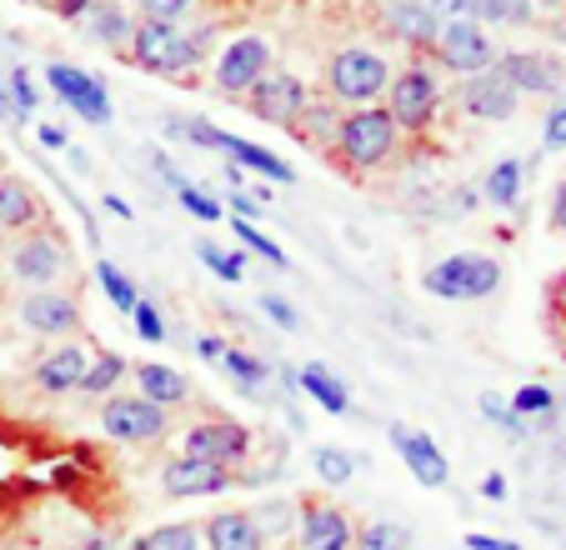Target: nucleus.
<instances>
[{
	"label": "nucleus",
	"instance_id": "f257e3e1",
	"mask_svg": "<svg viewBox=\"0 0 566 550\" xmlns=\"http://www.w3.org/2000/svg\"><path fill=\"white\" fill-rule=\"evenodd\" d=\"M396 120L386 116V106H356L352 116H342L336 126V150L352 170H376L396 156Z\"/></svg>",
	"mask_w": 566,
	"mask_h": 550
},
{
	"label": "nucleus",
	"instance_id": "f03ea898",
	"mask_svg": "<svg viewBox=\"0 0 566 550\" xmlns=\"http://www.w3.org/2000/svg\"><path fill=\"white\" fill-rule=\"evenodd\" d=\"M437 110H441V85L427 61H411L401 75H391V85H386V116L396 120V130L421 136V130L437 126Z\"/></svg>",
	"mask_w": 566,
	"mask_h": 550
},
{
	"label": "nucleus",
	"instance_id": "7ed1b4c3",
	"mask_svg": "<svg viewBox=\"0 0 566 550\" xmlns=\"http://www.w3.org/2000/svg\"><path fill=\"white\" fill-rule=\"evenodd\" d=\"M130 55H136V65L150 75H181L206 61V55L196 51L191 31H181V21H136V31H130Z\"/></svg>",
	"mask_w": 566,
	"mask_h": 550
},
{
	"label": "nucleus",
	"instance_id": "20e7f679",
	"mask_svg": "<svg viewBox=\"0 0 566 550\" xmlns=\"http://www.w3.org/2000/svg\"><path fill=\"white\" fill-rule=\"evenodd\" d=\"M386 85H391V65L376 51H366V45H346L326 65V91L336 101H346V106H376L386 96Z\"/></svg>",
	"mask_w": 566,
	"mask_h": 550
},
{
	"label": "nucleus",
	"instance_id": "39448f33",
	"mask_svg": "<svg viewBox=\"0 0 566 550\" xmlns=\"http://www.w3.org/2000/svg\"><path fill=\"white\" fill-rule=\"evenodd\" d=\"M427 296L437 300H486L496 286H502V265L492 255H476V251H461L437 261L427 275H421Z\"/></svg>",
	"mask_w": 566,
	"mask_h": 550
},
{
	"label": "nucleus",
	"instance_id": "423d86ee",
	"mask_svg": "<svg viewBox=\"0 0 566 550\" xmlns=\"http://www.w3.org/2000/svg\"><path fill=\"white\" fill-rule=\"evenodd\" d=\"M166 136L196 140L201 150H226V156H231V166L256 170V176L276 180V186H291V180H296V170H291L286 160L271 156L266 146H256V140H241V136H231V130H216V126H206V120H171V126H166Z\"/></svg>",
	"mask_w": 566,
	"mask_h": 550
},
{
	"label": "nucleus",
	"instance_id": "0eeeda50",
	"mask_svg": "<svg viewBox=\"0 0 566 550\" xmlns=\"http://www.w3.org/2000/svg\"><path fill=\"white\" fill-rule=\"evenodd\" d=\"M101 431L120 445H150L171 431V411L150 405L146 395H106V405H101Z\"/></svg>",
	"mask_w": 566,
	"mask_h": 550
},
{
	"label": "nucleus",
	"instance_id": "6e6552de",
	"mask_svg": "<svg viewBox=\"0 0 566 550\" xmlns=\"http://www.w3.org/2000/svg\"><path fill=\"white\" fill-rule=\"evenodd\" d=\"M431 51H437V61L457 75H481L496 65L492 35H486V25H476V21H441Z\"/></svg>",
	"mask_w": 566,
	"mask_h": 550
},
{
	"label": "nucleus",
	"instance_id": "1a4fd4ad",
	"mask_svg": "<svg viewBox=\"0 0 566 550\" xmlns=\"http://www.w3.org/2000/svg\"><path fill=\"white\" fill-rule=\"evenodd\" d=\"M306 81L291 71H266L256 85L247 91L251 116H261L266 126H296L301 110H306Z\"/></svg>",
	"mask_w": 566,
	"mask_h": 550
},
{
	"label": "nucleus",
	"instance_id": "9d476101",
	"mask_svg": "<svg viewBox=\"0 0 566 550\" xmlns=\"http://www.w3.org/2000/svg\"><path fill=\"white\" fill-rule=\"evenodd\" d=\"M11 271L21 286L55 290L65 281V271H71V261H65V245L55 241V235H25V241L11 251Z\"/></svg>",
	"mask_w": 566,
	"mask_h": 550
},
{
	"label": "nucleus",
	"instance_id": "9b49d317",
	"mask_svg": "<svg viewBox=\"0 0 566 550\" xmlns=\"http://www.w3.org/2000/svg\"><path fill=\"white\" fill-rule=\"evenodd\" d=\"M186 441V455H196V461H211V466H241L251 455V431L235 421H196L191 431L181 435Z\"/></svg>",
	"mask_w": 566,
	"mask_h": 550
},
{
	"label": "nucleus",
	"instance_id": "f8f14e48",
	"mask_svg": "<svg viewBox=\"0 0 566 550\" xmlns=\"http://www.w3.org/2000/svg\"><path fill=\"white\" fill-rule=\"evenodd\" d=\"M266 71H271V45L261 41V35H235V41L221 51V61H216V91L247 96Z\"/></svg>",
	"mask_w": 566,
	"mask_h": 550
},
{
	"label": "nucleus",
	"instance_id": "ddd939ff",
	"mask_svg": "<svg viewBox=\"0 0 566 550\" xmlns=\"http://www.w3.org/2000/svg\"><path fill=\"white\" fill-rule=\"evenodd\" d=\"M45 85H51L75 116H86L91 126H106L111 120V96H106V85H101L96 75L75 71V65H65V61H51L45 65Z\"/></svg>",
	"mask_w": 566,
	"mask_h": 550
},
{
	"label": "nucleus",
	"instance_id": "4468645a",
	"mask_svg": "<svg viewBox=\"0 0 566 550\" xmlns=\"http://www.w3.org/2000/svg\"><path fill=\"white\" fill-rule=\"evenodd\" d=\"M231 470L211 466V461H196V455H181V461H166L160 470V490L171 500H201V496H221L231 490Z\"/></svg>",
	"mask_w": 566,
	"mask_h": 550
},
{
	"label": "nucleus",
	"instance_id": "2eb2a0df",
	"mask_svg": "<svg viewBox=\"0 0 566 550\" xmlns=\"http://www.w3.org/2000/svg\"><path fill=\"white\" fill-rule=\"evenodd\" d=\"M516 106H522V96H516L512 81H506L496 65L461 81V110H467L471 120H512Z\"/></svg>",
	"mask_w": 566,
	"mask_h": 550
},
{
	"label": "nucleus",
	"instance_id": "dca6fc26",
	"mask_svg": "<svg viewBox=\"0 0 566 550\" xmlns=\"http://www.w3.org/2000/svg\"><path fill=\"white\" fill-rule=\"evenodd\" d=\"M496 71L512 81L516 96H556L566 85V71L542 51H506L496 55Z\"/></svg>",
	"mask_w": 566,
	"mask_h": 550
},
{
	"label": "nucleus",
	"instance_id": "f3484780",
	"mask_svg": "<svg viewBox=\"0 0 566 550\" xmlns=\"http://www.w3.org/2000/svg\"><path fill=\"white\" fill-rule=\"evenodd\" d=\"M21 326L45 340H65L81 330V306L71 296H61V290H31L21 300Z\"/></svg>",
	"mask_w": 566,
	"mask_h": 550
},
{
	"label": "nucleus",
	"instance_id": "a211bd4d",
	"mask_svg": "<svg viewBox=\"0 0 566 550\" xmlns=\"http://www.w3.org/2000/svg\"><path fill=\"white\" fill-rule=\"evenodd\" d=\"M391 451L407 461V470L421 480L427 490H441L451 480V466L447 455H441V445L431 441L427 431H407V425H391Z\"/></svg>",
	"mask_w": 566,
	"mask_h": 550
},
{
	"label": "nucleus",
	"instance_id": "6ab92c4d",
	"mask_svg": "<svg viewBox=\"0 0 566 550\" xmlns=\"http://www.w3.org/2000/svg\"><path fill=\"white\" fill-rule=\"evenodd\" d=\"M91 356H96V350L75 346V340H65V346L45 350V356L35 360V385H41L45 395L81 391V381H86V371H91Z\"/></svg>",
	"mask_w": 566,
	"mask_h": 550
},
{
	"label": "nucleus",
	"instance_id": "aec40b11",
	"mask_svg": "<svg viewBox=\"0 0 566 550\" xmlns=\"http://www.w3.org/2000/svg\"><path fill=\"white\" fill-rule=\"evenodd\" d=\"M301 546L306 550H352L356 530L346 510L326 506V500H301Z\"/></svg>",
	"mask_w": 566,
	"mask_h": 550
},
{
	"label": "nucleus",
	"instance_id": "412c9836",
	"mask_svg": "<svg viewBox=\"0 0 566 550\" xmlns=\"http://www.w3.org/2000/svg\"><path fill=\"white\" fill-rule=\"evenodd\" d=\"M206 546L211 550H266L261 536V520L247 510H221V516L206 520Z\"/></svg>",
	"mask_w": 566,
	"mask_h": 550
},
{
	"label": "nucleus",
	"instance_id": "4be33fe9",
	"mask_svg": "<svg viewBox=\"0 0 566 550\" xmlns=\"http://www.w3.org/2000/svg\"><path fill=\"white\" fill-rule=\"evenodd\" d=\"M136 385L160 411H176V405L191 401V381L181 371H171V366H136Z\"/></svg>",
	"mask_w": 566,
	"mask_h": 550
},
{
	"label": "nucleus",
	"instance_id": "5701e85b",
	"mask_svg": "<svg viewBox=\"0 0 566 550\" xmlns=\"http://www.w3.org/2000/svg\"><path fill=\"white\" fill-rule=\"evenodd\" d=\"M386 25L396 31V41L417 45V51H431V41H437V31H441L437 11H431V6H417V0H407V6H391V11H386Z\"/></svg>",
	"mask_w": 566,
	"mask_h": 550
},
{
	"label": "nucleus",
	"instance_id": "b1692460",
	"mask_svg": "<svg viewBox=\"0 0 566 550\" xmlns=\"http://www.w3.org/2000/svg\"><path fill=\"white\" fill-rule=\"evenodd\" d=\"M81 25H86V35H96L101 45H120V41H130V31H136V15H130L126 6H116V0H91Z\"/></svg>",
	"mask_w": 566,
	"mask_h": 550
},
{
	"label": "nucleus",
	"instance_id": "393cba45",
	"mask_svg": "<svg viewBox=\"0 0 566 550\" xmlns=\"http://www.w3.org/2000/svg\"><path fill=\"white\" fill-rule=\"evenodd\" d=\"M41 221V201L25 180L0 176V231H25V225Z\"/></svg>",
	"mask_w": 566,
	"mask_h": 550
},
{
	"label": "nucleus",
	"instance_id": "a878e982",
	"mask_svg": "<svg viewBox=\"0 0 566 550\" xmlns=\"http://www.w3.org/2000/svg\"><path fill=\"white\" fill-rule=\"evenodd\" d=\"M296 385H301V391H306L311 401H316L326 415H352V395H346V385L336 381V376L326 371L321 360H311L306 371L296 376Z\"/></svg>",
	"mask_w": 566,
	"mask_h": 550
},
{
	"label": "nucleus",
	"instance_id": "bb28decb",
	"mask_svg": "<svg viewBox=\"0 0 566 550\" xmlns=\"http://www.w3.org/2000/svg\"><path fill=\"white\" fill-rule=\"evenodd\" d=\"M522 176H526V166L516 156L496 160V166L486 170V180H481V195L492 205H502V211H512V205L522 201Z\"/></svg>",
	"mask_w": 566,
	"mask_h": 550
},
{
	"label": "nucleus",
	"instance_id": "cd10ccee",
	"mask_svg": "<svg viewBox=\"0 0 566 550\" xmlns=\"http://www.w3.org/2000/svg\"><path fill=\"white\" fill-rule=\"evenodd\" d=\"M467 21L476 25H526L532 21V0H467Z\"/></svg>",
	"mask_w": 566,
	"mask_h": 550
},
{
	"label": "nucleus",
	"instance_id": "c85d7f7f",
	"mask_svg": "<svg viewBox=\"0 0 566 550\" xmlns=\"http://www.w3.org/2000/svg\"><path fill=\"white\" fill-rule=\"evenodd\" d=\"M336 126H342V110L332 101H306V110L296 120V130H306L311 146H336Z\"/></svg>",
	"mask_w": 566,
	"mask_h": 550
},
{
	"label": "nucleus",
	"instance_id": "c756f323",
	"mask_svg": "<svg viewBox=\"0 0 566 550\" xmlns=\"http://www.w3.org/2000/svg\"><path fill=\"white\" fill-rule=\"evenodd\" d=\"M96 281H101V290H106V300L120 310V316H130V310H136L140 290H136V281H130V275L120 271L116 261H96Z\"/></svg>",
	"mask_w": 566,
	"mask_h": 550
},
{
	"label": "nucleus",
	"instance_id": "7c9ffc66",
	"mask_svg": "<svg viewBox=\"0 0 566 550\" xmlns=\"http://www.w3.org/2000/svg\"><path fill=\"white\" fill-rule=\"evenodd\" d=\"M221 366H226V376H231L235 385L247 395H261V385H266V366H261V356H247L241 346H226L221 350Z\"/></svg>",
	"mask_w": 566,
	"mask_h": 550
},
{
	"label": "nucleus",
	"instance_id": "2f4dec72",
	"mask_svg": "<svg viewBox=\"0 0 566 550\" xmlns=\"http://www.w3.org/2000/svg\"><path fill=\"white\" fill-rule=\"evenodd\" d=\"M120 376H126V356L96 350V356H91L86 381H81V391H86V395H116V381H120Z\"/></svg>",
	"mask_w": 566,
	"mask_h": 550
},
{
	"label": "nucleus",
	"instance_id": "473e14b6",
	"mask_svg": "<svg viewBox=\"0 0 566 550\" xmlns=\"http://www.w3.org/2000/svg\"><path fill=\"white\" fill-rule=\"evenodd\" d=\"M130 550H201V530L181 526V520H176V526H156V530H146Z\"/></svg>",
	"mask_w": 566,
	"mask_h": 550
},
{
	"label": "nucleus",
	"instance_id": "72a5a7b5",
	"mask_svg": "<svg viewBox=\"0 0 566 550\" xmlns=\"http://www.w3.org/2000/svg\"><path fill=\"white\" fill-rule=\"evenodd\" d=\"M411 536L407 526H396V520H371V526L356 536V550H407Z\"/></svg>",
	"mask_w": 566,
	"mask_h": 550
},
{
	"label": "nucleus",
	"instance_id": "f704fd0d",
	"mask_svg": "<svg viewBox=\"0 0 566 550\" xmlns=\"http://www.w3.org/2000/svg\"><path fill=\"white\" fill-rule=\"evenodd\" d=\"M311 466H316V476L326 480V486H346V480L356 476V461L346 451H336V445H321V451L311 455Z\"/></svg>",
	"mask_w": 566,
	"mask_h": 550
},
{
	"label": "nucleus",
	"instance_id": "c9c22d12",
	"mask_svg": "<svg viewBox=\"0 0 566 550\" xmlns=\"http://www.w3.org/2000/svg\"><path fill=\"white\" fill-rule=\"evenodd\" d=\"M176 201H181L186 211H191L196 221H206V225H211V221H221V215H226V205L216 201V195H206L201 186H191V180H181V186H176Z\"/></svg>",
	"mask_w": 566,
	"mask_h": 550
},
{
	"label": "nucleus",
	"instance_id": "e433bc0d",
	"mask_svg": "<svg viewBox=\"0 0 566 550\" xmlns=\"http://www.w3.org/2000/svg\"><path fill=\"white\" fill-rule=\"evenodd\" d=\"M196 255H201V261L211 265L221 281H241V275H247V255H241V251H221V245L201 241V245H196Z\"/></svg>",
	"mask_w": 566,
	"mask_h": 550
},
{
	"label": "nucleus",
	"instance_id": "4c0bfd02",
	"mask_svg": "<svg viewBox=\"0 0 566 550\" xmlns=\"http://www.w3.org/2000/svg\"><path fill=\"white\" fill-rule=\"evenodd\" d=\"M235 235H241V245H247V251H256L261 261H271V265H286V251H281V245L271 241V235H261L251 221H241V215H235Z\"/></svg>",
	"mask_w": 566,
	"mask_h": 550
},
{
	"label": "nucleus",
	"instance_id": "58836bf2",
	"mask_svg": "<svg viewBox=\"0 0 566 550\" xmlns=\"http://www.w3.org/2000/svg\"><path fill=\"white\" fill-rule=\"evenodd\" d=\"M552 405H556V395L546 391V385H522V391L512 395V411L522 415V421L526 415H552Z\"/></svg>",
	"mask_w": 566,
	"mask_h": 550
},
{
	"label": "nucleus",
	"instance_id": "ea45409f",
	"mask_svg": "<svg viewBox=\"0 0 566 550\" xmlns=\"http://www.w3.org/2000/svg\"><path fill=\"white\" fill-rule=\"evenodd\" d=\"M130 320H136V336L146 340V346H160V340H166V320H160V310L150 306V300H136Z\"/></svg>",
	"mask_w": 566,
	"mask_h": 550
},
{
	"label": "nucleus",
	"instance_id": "a19ab883",
	"mask_svg": "<svg viewBox=\"0 0 566 550\" xmlns=\"http://www.w3.org/2000/svg\"><path fill=\"white\" fill-rule=\"evenodd\" d=\"M191 6H196V0H136L140 21H181Z\"/></svg>",
	"mask_w": 566,
	"mask_h": 550
},
{
	"label": "nucleus",
	"instance_id": "79ce46f5",
	"mask_svg": "<svg viewBox=\"0 0 566 550\" xmlns=\"http://www.w3.org/2000/svg\"><path fill=\"white\" fill-rule=\"evenodd\" d=\"M481 415H486V421H496L506 435H522V431H526V421H522V415H516L512 405H502V401H496V395H481Z\"/></svg>",
	"mask_w": 566,
	"mask_h": 550
},
{
	"label": "nucleus",
	"instance_id": "37998d69",
	"mask_svg": "<svg viewBox=\"0 0 566 550\" xmlns=\"http://www.w3.org/2000/svg\"><path fill=\"white\" fill-rule=\"evenodd\" d=\"M6 91H11V101L25 110V116H31V110H35V85H31V75H25V71H11V75H6Z\"/></svg>",
	"mask_w": 566,
	"mask_h": 550
},
{
	"label": "nucleus",
	"instance_id": "c03bdc74",
	"mask_svg": "<svg viewBox=\"0 0 566 550\" xmlns=\"http://www.w3.org/2000/svg\"><path fill=\"white\" fill-rule=\"evenodd\" d=\"M542 146L546 150H566V101L546 116V126H542Z\"/></svg>",
	"mask_w": 566,
	"mask_h": 550
},
{
	"label": "nucleus",
	"instance_id": "a18cd8bd",
	"mask_svg": "<svg viewBox=\"0 0 566 550\" xmlns=\"http://www.w3.org/2000/svg\"><path fill=\"white\" fill-rule=\"evenodd\" d=\"M261 310H266V316L276 320L281 330H296V326H301V320H296V310H291L281 296H261Z\"/></svg>",
	"mask_w": 566,
	"mask_h": 550
},
{
	"label": "nucleus",
	"instance_id": "49530a36",
	"mask_svg": "<svg viewBox=\"0 0 566 550\" xmlns=\"http://www.w3.org/2000/svg\"><path fill=\"white\" fill-rule=\"evenodd\" d=\"M226 205H231V215H241V221H256L261 215V201L251 191H231L226 195Z\"/></svg>",
	"mask_w": 566,
	"mask_h": 550
},
{
	"label": "nucleus",
	"instance_id": "de8ad7c7",
	"mask_svg": "<svg viewBox=\"0 0 566 550\" xmlns=\"http://www.w3.org/2000/svg\"><path fill=\"white\" fill-rule=\"evenodd\" d=\"M467 550H522L516 540H502V536H481V530H471L467 540H461Z\"/></svg>",
	"mask_w": 566,
	"mask_h": 550
},
{
	"label": "nucleus",
	"instance_id": "09e8293b",
	"mask_svg": "<svg viewBox=\"0 0 566 550\" xmlns=\"http://www.w3.org/2000/svg\"><path fill=\"white\" fill-rule=\"evenodd\" d=\"M86 6H91V0H51V11L61 15V21H81V15H86Z\"/></svg>",
	"mask_w": 566,
	"mask_h": 550
},
{
	"label": "nucleus",
	"instance_id": "8fccbe9b",
	"mask_svg": "<svg viewBox=\"0 0 566 550\" xmlns=\"http://www.w3.org/2000/svg\"><path fill=\"white\" fill-rule=\"evenodd\" d=\"M0 116H6V120H15V126H25V120H31V116H25V110L11 101V91H6V85H0Z\"/></svg>",
	"mask_w": 566,
	"mask_h": 550
},
{
	"label": "nucleus",
	"instance_id": "3c124183",
	"mask_svg": "<svg viewBox=\"0 0 566 550\" xmlns=\"http://www.w3.org/2000/svg\"><path fill=\"white\" fill-rule=\"evenodd\" d=\"M552 225L566 235V180L556 186V195H552Z\"/></svg>",
	"mask_w": 566,
	"mask_h": 550
},
{
	"label": "nucleus",
	"instance_id": "603ef678",
	"mask_svg": "<svg viewBox=\"0 0 566 550\" xmlns=\"http://www.w3.org/2000/svg\"><path fill=\"white\" fill-rule=\"evenodd\" d=\"M221 350H226L221 336H201V340H196V356H201V360H221Z\"/></svg>",
	"mask_w": 566,
	"mask_h": 550
},
{
	"label": "nucleus",
	"instance_id": "864d4df0",
	"mask_svg": "<svg viewBox=\"0 0 566 550\" xmlns=\"http://www.w3.org/2000/svg\"><path fill=\"white\" fill-rule=\"evenodd\" d=\"M35 140H41L45 150H61L65 146V130L61 126H41V130H35Z\"/></svg>",
	"mask_w": 566,
	"mask_h": 550
},
{
	"label": "nucleus",
	"instance_id": "5fc2aeb1",
	"mask_svg": "<svg viewBox=\"0 0 566 550\" xmlns=\"http://www.w3.org/2000/svg\"><path fill=\"white\" fill-rule=\"evenodd\" d=\"M481 496H486V500H506V480L502 476H486V480H481Z\"/></svg>",
	"mask_w": 566,
	"mask_h": 550
},
{
	"label": "nucleus",
	"instance_id": "6e6d98bb",
	"mask_svg": "<svg viewBox=\"0 0 566 550\" xmlns=\"http://www.w3.org/2000/svg\"><path fill=\"white\" fill-rule=\"evenodd\" d=\"M106 211H111V215H120V221H130V205L120 201V195H106Z\"/></svg>",
	"mask_w": 566,
	"mask_h": 550
},
{
	"label": "nucleus",
	"instance_id": "4d7b16f0",
	"mask_svg": "<svg viewBox=\"0 0 566 550\" xmlns=\"http://www.w3.org/2000/svg\"><path fill=\"white\" fill-rule=\"evenodd\" d=\"M25 6H51V0H25Z\"/></svg>",
	"mask_w": 566,
	"mask_h": 550
},
{
	"label": "nucleus",
	"instance_id": "13d9d810",
	"mask_svg": "<svg viewBox=\"0 0 566 550\" xmlns=\"http://www.w3.org/2000/svg\"><path fill=\"white\" fill-rule=\"evenodd\" d=\"M546 6H566V0H546Z\"/></svg>",
	"mask_w": 566,
	"mask_h": 550
},
{
	"label": "nucleus",
	"instance_id": "bf43d9fd",
	"mask_svg": "<svg viewBox=\"0 0 566 550\" xmlns=\"http://www.w3.org/2000/svg\"><path fill=\"white\" fill-rule=\"evenodd\" d=\"M0 176H6V156H0Z\"/></svg>",
	"mask_w": 566,
	"mask_h": 550
},
{
	"label": "nucleus",
	"instance_id": "052dcab7",
	"mask_svg": "<svg viewBox=\"0 0 566 550\" xmlns=\"http://www.w3.org/2000/svg\"><path fill=\"white\" fill-rule=\"evenodd\" d=\"M461 550H467V546H461Z\"/></svg>",
	"mask_w": 566,
	"mask_h": 550
}]
</instances>
